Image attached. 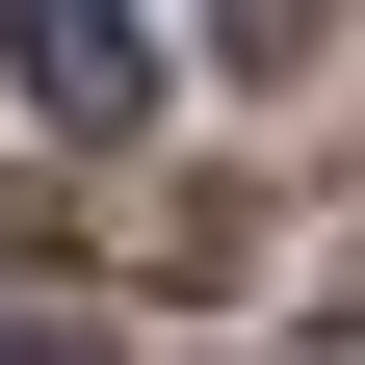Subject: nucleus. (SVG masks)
<instances>
[{
  "label": "nucleus",
  "mask_w": 365,
  "mask_h": 365,
  "mask_svg": "<svg viewBox=\"0 0 365 365\" xmlns=\"http://www.w3.org/2000/svg\"><path fill=\"white\" fill-rule=\"evenodd\" d=\"M0 105L78 130V157H130V130H157V26H130V0H0Z\"/></svg>",
  "instance_id": "f257e3e1"
}]
</instances>
